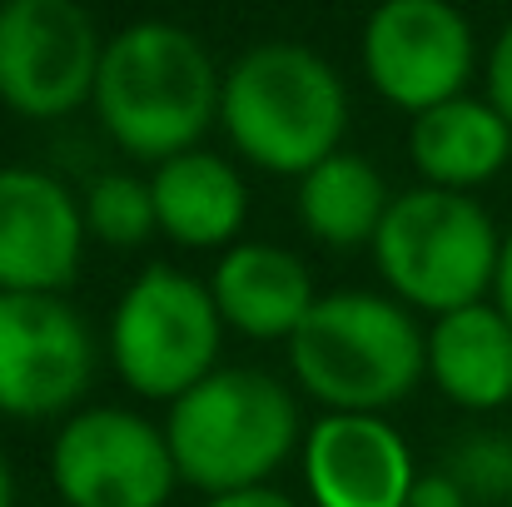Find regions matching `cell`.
<instances>
[{"label": "cell", "mask_w": 512, "mask_h": 507, "mask_svg": "<svg viewBox=\"0 0 512 507\" xmlns=\"http://www.w3.org/2000/svg\"><path fill=\"white\" fill-rule=\"evenodd\" d=\"M224 70L204 40L174 20H135L105 40L95 115L105 135L140 160H174L199 150L209 120H219Z\"/></svg>", "instance_id": "obj_1"}, {"label": "cell", "mask_w": 512, "mask_h": 507, "mask_svg": "<svg viewBox=\"0 0 512 507\" xmlns=\"http://www.w3.org/2000/svg\"><path fill=\"white\" fill-rule=\"evenodd\" d=\"M219 125L249 165L309 174L339 155L348 130L343 75L299 40H264L234 55L219 90Z\"/></svg>", "instance_id": "obj_2"}, {"label": "cell", "mask_w": 512, "mask_h": 507, "mask_svg": "<svg viewBox=\"0 0 512 507\" xmlns=\"http://www.w3.org/2000/svg\"><path fill=\"white\" fill-rule=\"evenodd\" d=\"M179 483L219 498L239 488H259L274 468L304 448L299 408L289 388L264 368H214L165 418Z\"/></svg>", "instance_id": "obj_3"}, {"label": "cell", "mask_w": 512, "mask_h": 507, "mask_svg": "<svg viewBox=\"0 0 512 507\" xmlns=\"http://www.w3.org/2000/svg\"><path fill=\"white\" fill-rule=\"evenodd\" d=\"M289 363L299 388L329 413H383L428 373V334L398 299L339 289L319 294L289 338Z\"/></svg>", "instance_id": "obj_4"}, {"label": "cell", "mask_w": 512, "mask_h": 507, "mask_svg": "<svg viewBox=\"0 0 512 507\" xmlns=\"http://www.w3.org/2000/svg\"><path fill=\"white\" fill-rule=\"evenodd\" d=\"M498 254L503 234L493 214L473 194L433 184L393 194L373 239V259L393 299L428 309L433 319L483 304V294H493L498 279Z\"/></svg>", "instance_id": "obj_5"}, {"label": "cell", "mask_w": 512, "mask_h": 507, "mask_svg": "<svg viewBox=\"0 0 512 507\" xmlns=\"http://www.w3.org/2000/svg\"><path fill=\"white\" fill-rule=\"evenodd\" d=\"M224 319L204 279L150 264L130 279L110 314V363L140 398H184L219 363Z\"/></svg>", "instance_id": "obj_6"}, {"label": "cell", "mask_w": 512, "mask_h": 507, "mask_svg": "<svg viewBox=\"0 0 512 507\" xmlns=\"http://www.w3.org/2000/svg\"><path fill=\"white\" fill-rule=\"evenodd\" d=\"M50 478L65 507H165L179 468L145 413L90 403L50 438Z\"/></svg>", "instance_id": "obj_7"}, {"label": "cell", "mask_w": 512, "mask_h": 507, "mask_svg": "<svg viewBox=\"0 0 512 507\" xmlns=\"http://www.w3.org/2000/svg\"><path fill=\"white\" fill-rule=\"evenodd\" d=\"M105 35L75 0L0 5V100L25 120H55L95 100Z\"/></svg>", "instance_id": "obj_8"}, {"label": "cell", "mask_w": 512, "mask_h": 507, "mask_svg": "<svg viewBox=\"0 0 512 507\" xmlns=\"http://www.w3.org/2000/svg\"><path fill=\"white\" fill-rule=\"evenodd\" d=\"M95 378V338L65 294H0V413L70 418Z\"/></svg>", "instance_id": "obj_9"}, {"label": "cell", "mask_w": 512, "mask_h": 507, "mask_svg": "<svg viewBox=\"0 0 512 507\" xmlns=\"http://www.w3.org/2000/svg\"><path fill=\"white\" fill-rule=\"evenodd\" d=\"M478 65V40L448 0H388L363 20L368 85L398 110H433L463 95Z\"/></svg>", "instance_id": "obj_10"}, {"label": "cell", "mask_w": 512, "mask_h": 507, "mask_svg": "<svg viewBox=\"0 0 512 507\" xmlns=\"http://www.w3.org/2000/svg\"><path fill=\"white\" fill-rule=\"evenodd\" d=\"M80 194L50 169L0 165V294H65L85 254Z\"/></svg>", "instance_id": "obj_11"}, {"label": "cell", "mask_w": 512, "mask_h": 507, "mask_svg": "<svg viewBox=\"0 0 512 507\" xmlns=\"http://www.w3.org/2000/svg\"><path fill=\"white\" fill-rule=\"evenodd\" d=\"M299 453L314 507H408L418 483L413 453L383 413H324Z\"/></svg>", "instance_id": "obj_12"}, {"label": "cell", "mask_w": 512, "mask_h": 507, "mask_svg": "<svg viewBox=\"0 0 512 507\" xmlns=\"http://www.w3.org/2000/svg\"><path fill=\"white\" fill-rule=\"evenodd\" d=\"M209 294L224 329L244 338H294L319 304L309 264L264 239L229 244L209 274Z\"/></svg>", "instance_id": "obj_13"}, {"label": "cell", "mask_w": 512, "mask_h": 507, "mask_svg": "<svg viewBox=\"0 0 512 507\" xmlns=\"http://www.w3.org/2000/svg\"><path fill=\"white\" fill-rule=\"evenodd\" d=\"M160 234H170L184 249H229L239 244L249 189L244 174L214 150H184L150 174Z\"/></svg>", "instance_id": "obj_14"}, {"label": "cell", "mask_w": 512, "mask_h": 507, "mask_svg": "<svg viewBox=\"0 0 512 507\" xmlns=\"http://www.w3.org/2000/svg\"><path fill=\"white\" fill-rule=\"evenodd\" d=\"M408 160L433 189H478L512 160V125L478 95H458L413 115L408 125Z\"/></svg>", "instance_id": "obj_15"}, {"label": "cell", "mask_w": 512, "mask_h": 507, "mask_svg": "<svg viewBox=\"0 0 512 507\" xmlns=\"http://www.w3.org/2000/svg\"><path fill=\"white\" fill-rule=\"evenodd\" d=\"M428 378L468 413L512 403V324L498 304H468L428 329Z\"/></svg>", "instance_id": "obj_16"}, {"label": "cell", "mask_w": 512, "mask_h": 507, "mask_svg": "<svg viewBox=\"0 0 512 507\" xmlns=\"http://www.w3.org/2000/svg\"><path fill=\"white\" fill-rule=\"evenodd\" d=\"M388 204H393V194H388L383 174L353 150L329 155L324 165H314L299 179V219L329 249L373 244Z\"/></svg>", "instance_id": "obj_17"}, {"label": "cell", "mask_w": 512, "mask_h": 507, "mask_svg": "<svg viewBox=\"0 0 512 507\" xmlns=\"http://www.w3.org/2000/svg\"><path fill=\"white\" fill-rule=\"evenodd\" d=\"M80 209H85V229L110 249H140L150 234H160L155 189H150V179H140L130 169L95 174L90 189L80 194Z\"/></svg>", "instance_id": "obj_18"}, {"label": "cell", "mask_w": 512, "mask_h": 507, "mask_svg": "<svg viewBox=\"0 0 512 507\" xmlns=\"http://www.w3.org/2000/svg\"><path fill=\"white\" fill-rule=\"evenodd\" d=\"M448 473L458 478V488L468 498L503 503V498H512V438H503V433H473L453 453Z\"/></svg>", "instance_id": "obj_19"}, {"label": "cell", "mask_w": 512, "mask_h": 507, "mask_svg": "<svg viewBox=\"0 0 512 507\" xmlns=\"http://www.w3.org/2000/svg\"><path fill=\"white\" fill-rule=\"evenodd\" d=\"M488 105L512 125V20L498 30L488 50Z\"/></svg>", "instance_id": "obj_20"}, {"label": "cell", "mask_w": 512, "mask_h": 507, "mask_svg": "<svg viewBox=\"0 0 512 507\" xmlns=\"http://www.w3.org/2000/svg\"><path fill=\"white\" fill-rule=\"evenodd\" d=\"M408 507H468V493L458 488V478L448 468H438V473H418Z\"/></svg>", "instance_id": "obj_21"}, {"label": "cell", "mask_w": 512, "mask_h": 507, "mask_svg": "<svg viewBox=\"0 0 512 507\" xmlns=\"http://www.w3.org/2000/svg\"><path fill=\"white\" fill-rule=\"evenodd\" d=\"M204 507H299L289 493H279L274 483H259V488H239V493H219Z\"/></svg>", "instance_id": "obj_22"}, {"label": "cell", "mask_w": 512, "mask_h": 507, "mask_svg": "<svg viewBox=\"0 0 512 507\" xmlns=\"http://www.w3.org/2000/svg\"><path fill=\"white\" fill-rule=\"evenodd\" d=\"M493 304L503 309V319L512 324V229L503 234V254H498V279H493Z\"/></svg>", "instance_id": "obj_23"}, {"label": "cell", "mask_w": 512, "mask_h": 507, "mask_svg": "<svg viewBox=\"0 0 512 507\" xmlns=\"http://www.w3.org/2000/svg\"><path fill=\"white\" fill-rule=\"evenodd\" d=\"M15 503V478H10V463H5V453H0V507Z\"/></svg>", "instance_id": "obj_24"}]
</instances>
